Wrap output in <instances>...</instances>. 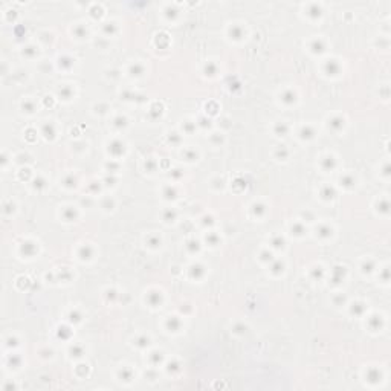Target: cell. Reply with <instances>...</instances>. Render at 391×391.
Here are the masks:
<instances>
[{
	"instance_id": "cell-7",
	"label": "cell",
	"mask_w": 391,
	"mask_h": 391,
	"mask_svg": "<svg viewBox=\"0 0 391 391\" xmlns=\"http://www.w3.org/2000/svg\"><path fill=\"white\" fill-rule=\"evenodd\" d=\"M281 99H283L284 104H293L295 99H297V95H295L292 90H287V92L283 93V98H281Z\"/></svg>"
},
{
	"instance_id": "cell-19",
	"label": "cell",
	"mask_w": 391,
	"mask_h": 391,
	"mask_svg": "<svg viewBox=\"0 0 391 391\" xmlns=\"http://www.w3.org/2000/svg\"><path fill=\"white\" fill-rule=\"evenodd\" d=\"M373 269H374V261H371V260H368V261H365L362 264V272H365V274L373 272Z\"/></svg>"
},
{
	"instance_id": "cell-3",
	"label": "cell",
	"mask_w": 391,
	"mask_h": 391,
	"mask_svg": "<svg viewBox=\"0 0 391 391\" xmlns=\"http://www.w3.org/2000/svg\"><path fill=\"white\" fill-rule=\"evenodd\" d=\"M380 379H382V374H380L379 370H376V368L368 370V373H367V380H368V382L377 384V382H380Z\"/></svg>"
},
{
	"instance_id": "cell-23",
	"label": "cell",
	"mask_w": 391,
	"mask_h": 391,
	"mask_svg": "<svg viewBox=\"0 0 391 391\" xmlns=\"http://www.w3.org/2000/svg\"><path fill=\"white\" fill-rule=\"evenodd\" d=\"M320 235L321 237H330L332 235V229L329 228V226H320Z\"/></svg>"
},
{
	"instance_id": "cell-35",
	"label": "cell",
	"mask_w": 391,
	"mask_h": 391,
	"mask_svg": "<svg viewBox=\"0 0 391 391\" xmlns=\"http://www.w3.org/2000/svg\"><path fill=\"white\" fill-rule=\"evenodd\" d=\"M115 125H118V127H121V125H122V127H125V125H127L125 118H121V116H119V118H116V119H115Z\"/></svg>"
},
{
	"instance_id": "cell-8",
	"label": "cell",
	"mask_w": 391,
	"mask_h": 391,
	"mask_svg": "<svg viewBox=\"0 0 391 391\" xmlns=\"http://www.w3.org/2000/svg\"><path fill=\"white\" fill-rule=\"evenodd\" d=\"M167 325H168L170 332H177L179 329H180V321H179L176 316H173V318H170V320H168Z\"/></svg>"
},
{
	"instance_id": "cell-10",
	"label": "cell",
	"mask_w": 391,
	"mask_h": 391,
	"mask_svg": "<svg viewBox=\"0 0 391 391\" xmlns=\"http://www.w3.org/2000/svg\"><path fill=\"white\" fill-rule=\"evenodd\" d=\"M90 257H92V248L90 246H83V248L80 249V258L81 260H89Z\"/></svg>"
},
{
	"instance_id": "cell-34",
	"label": "cell",
	"mask_w": 391,
	"mask_h": 391,
	"mask_svg": "<svg viewBox=\"0 0 391 391\" xmlns=\"http://www.w3.org/2000/svg\"><path fill=\"white\" fill-rule=\"evenodd\" d=\"M206 242H209L213 246H215L217 245V237L214 234H209V235H206Z\"/></svg>"
},
{
	"instance_id": "cell-42",
	"label": "cell",
	"mask_w": 391,
	"mask_h": 391,
	"mask_svg": "<svg viewBox=\"0 0 391 391\" xmlns=\"http://www.w3.org/2000/svg\"><path fill=\"white\" fill-rule=\"evenodd\" d=\"M153 364H158V362H160L162 361V355L160 353H153Z\"/></svg>"
},
{
	"instance_id": "cell-29",
	"label": "cell",
	"mask_w": 391,
	"mask_h": 391,
	"mask_svg": "<svg viewBox=\"0 0 391 391\" xmlns=\"http://www.w3.org/2000/svg\"><path fill=\"white\" fill-rule=\"evenodd\" d=\"M71 353H72V356H75V357H80V356L83 355V348L78 347V345H75V347L71 348Z\"/></svg>"
},
{
	"instance_id": "cell-18",
	"label": "cell",
	"mask_w": 391,
	"mask_h": 391,
	"mask_svg": "<svg viewBox=\"0 0 391 391\" xmlns=\"http://www.w3.org/2000/svg\"><path fill=\"white\" fill-rule=\"evenodd\" d=\"M342 125H344V119H341V118H335V119H332L330 121V127L333 128V130H339V128H342Z\"/></svg>"
},
{
	"instance_id": "cell-9",
	"label": "cell",
	"mask_w": 391,
	"mask_h": 391,
	"mask_svg": "<svg viewBox=\"0 0 391 391\" xmlns=\"http://www.w3.org/2000/svg\"><path fill=\"white\" fill-rule=\"evenodd\" d=\"M190 272H191V277H193V278H197V280H199V278H202V277H203V274H205L203 267L199 266V264H196V266L191 267V270H190Z\"/></svg>"
},
{
	"instance_id": "cell-22",
	"label": "cell",
	"mask_w": 391,
	"mask_h": 391,
	"mask_svg": "<svg viewBox=\"0 0 391 391\" xmlns=\"http://www.w3.org/2000/svg\"><path fill=\"white\" fill-rule=\"evenodd\" d=\"M304 228H302V225L301 223H297V225H293L292 226V234H297V235H302L304 234Z\"/></svg>"
},
{
	"instance_id": "cell-17",
	"label": "cell",
	"mask_w": 391,
	"mask_h": 391,
	"mask_svg": "<svg viewBox=\"0 0 391 391\" xmlns=\"http://www.w3.org/2000/svg\"><path fill=\"white\" fill-rule=\"evenodd\" d=\"M364 310H365V306L364 304H361V302H357V304H353V307H352V313H355V315H362L364 313Z\"/></svg>"
},
{
	"instance_id": "cell-14",
	"label": "cell",
	"mask_w": 391,
	"mask_h": 391,
	"mask_svg": "<svg viewBox=\"0 0 391 391\" xmlns=\"http://www.w3.org/2000/svg\"><path fill=\"white\" fill-rule=\"evenodd\" d=\"M312 51H313V52L321 53V52H324V51H325V46H324V43H322L321 40H315V41L312 43Z\"/></svg>"
},
{
	"instance_id": "cell-28",
	"label": "cell",
	"mask_w": 391,
	"mask_h": 391,
	"mask_svg": "<svg viewBox=\"0 0 391 391\" xmlns=\"http://www.w3.org/2000/svg\"><path fill=\"white\" fill-rule=\"evenodd\" d=\"M186 248H188V251H191V252H196V251H199V243L197 242H194V240H191V242H188V245H186Z\"/></svg>"
},
{
	"instance_id": "cell-5",
	"label": "cell",
	"mask_w": 391,
	"mask_h": 391,
	"mask_svg": "<svg viewBox=\"0 0 391 391\" xmlns=\"http://www.w3.org/2000/svg\"><path fill=\"white\" fill-rule=\"evenodd\" d=\"M321 167L324 168V170H327V171H330V170H333L335 167H336V160L333 156H327V158H324L322 162H321Z\"/></svg>"
},
{
	"instance_id": "cell-45",
	"label": "cell",
	"mask_w": 391,
	"mask_h": 391,
	"mask_svg": "<svg viewBox=\"0 0 391 391\" xmlns=\"http://www.w3.org/2000/svg\"><path fill=\"white\" fill-rule=\"evenodd\" d=\"M234 35H235V38H240V37H242V31H240V28H234Z\"/></svg>"
},
{
	"instance_id": "cell-16",
	"label": "cell",
	"mask_w": 391,
	"mask_h": 391,
	"mask_svg": "<svg viewBox=\"0 0 391 391\" xmlns=\"http://www.w3.org/2000/svg\"><path fill=\"white\" fill-rule=\"evenodd\" d=\"M390 208V203H388V200H380L379 202V205H377V209H379V213L382 214H388V209Z\"/></svg>"
},
{
	"instance_id": "cell-20",
	"label": "cell",
	"mask_w": 391,
	"mask_h": 391,
	"mask_svg": "<svg viewBox=\"0 0 391 391\" xmlns=\"http://www.w3.org/2000/svg\"><path fill=\"white\" fill-rule=\"evenodd\" d=\"M341 183L344 185V186H353L355 185V179L352 177V176H344V177L341 179Z\"/></svg>"
},
{
	"instance_id": "cell-1",
	"label": "cell",
	"mask_w": 391,
	"mask_h": 391,
	"mask_svg": "<svg viewBox=\"0 0 391 391\" xmlns=\"http://www.w3.org/2000/svg\"><path fill=\"white\" fill-rule=\"evenodd\" d=\"M108 151H110L115 158H118V156H121V154L124 153V144L119 142V141H115V142H112Z\"/></svg>"
},
{
	"instance_id": "cell-38",
	"label": "cell",
	"mask_w": 391,
	"mask_h": 391,
	"mask_svg": "<svg viewBox=\"0 0 391 391\" xmlns=\"http://www.w3.org/2000/svg\"><path fill=\"white\" fill-rule=\"evenodd\" d=\"M60 61H63V64H64V67H66V69H67V67H69V66H72V64H73V63H72V60H71V58H67V57H64V58H61V60H60Z\"/></svg>"
},
{
	"instance_id": "cell-41",
	"label": "cell",
	"mask_w": 391,
	"mask_h": 391,
	"mask_svg": "<svg viewBox=\"0 0 391 391\" xmlns=\"http://www.w3.org/2000/svg\"><path fill=\"white\" fill-rule=\"evenodd\" d=\"M168 371H179V364H177V362H173V364H170V367H168Z\"/></svg>"
},
{
	"instance_id": "cell-37",
	"label": "cell",
	"mask_w": 391,
	"mask_h": 391,
	"mask_svg": "<svg viewBox=\"0 0 391 391\" xmlns=\"http://www.w3.org/2000/svg\"><path fill=\"white\" fill-rule=\"evenodd\" d=\"M148 243H150V246H158V245H160V240L159 238H154V237H150Z\"/></svg>"
},
{
	"instance_id": "cell-25",
	"label": "cell",
	"mask_w": 391,
	"mask_h": 391,
	"mask_svg": "<svg viewBox=\"0 0 391 391\" xmlns=\"http://www.w3.org/2000/svg\"><path fill=\"white\" fill-rule=\"evenodd\" d=\"M272 245H274L275 248H283V246H284V240H283L281 237H274V238H272Z\"/></svg>"
},
{
	"instance_id": "cell-39",
	"label": "cell",
	"mask_w": 391,
	"mask_h": 391,
	"mask_svg": "<svg viewBox=\"0 0 391 391\" xmlns=\"http://www.w3.org/2000/svg\"><path fill=\"white\" fill-rule=\"evenodd\" d=\"M174 215H176L174 211H170V209H168V211H165V220H167V222H170V218L173 220V218H174Z\"/></svg>"
},
{
	"instance_id": "cell-15",
	"label": "cell",
	"mask_w": 391,
	"mask_h": 391,
	"mask_svg": "<svg viewBox=\"0 0 391 391\" xmlns=\"http://www.w3.org/2000/svg\"><path fill=\"white\" fill-rule=\"evenodd\" d=\"M287 125L284 124V122H278V124L275 125V133L278 135V136H284L286 133H287Z\"/></svg>"
},
{
	"instance_id": "cell-36",
	"label": "cell",
	"mask_w": 391,
	"mask_h": 391,
	"mask_svg": "<svg viewBox=\"0 0 391 391\" xmlns=\"http://www.w3.org/2000/svg\"><path fill=\"white\" fill-rule=\"evenodd\" d=\"M71 321H73V322L81 321V315H80L78 312H72V313H71Z\"/></svg>"
},
{
	"instance_id": "cell-30",
	"label": "cell",
	"mask_w": 391,
	"mask_h": 391,
	"mask_svg": "<svg viewBox=\"0 0 391 391\" xmlns=\"http://www.w3.org/2000/svg\"><path fill=\"white\" fill-rule=\"evenodd\" d=\"M264 213V206H261V205H254V214L255 215H263Z\"/></svg>"
},
{
	"instance_id": "cell-31",
	"label": "cell",
	"mask_w": 391,
	"mask_h": 391,
	"mask_svg": "<svg viewBox=\"0 0 391 391\" xmlns=\"http://www.w3.org/2000/svg\"><path fill=\"white\" fill-rule=\"evenodd\" d=\"M136 345L141 347V348H142V347H147V345H148V338H139L138 342H136Z\"/></svg>"
},
{
	"instance_id": "cell-44",
	"label": "cell",
	"mask_w": 391,
	"mask_h": 391,
	"mask_svg": "<svg viewBox=\"0 0 391 391\" xmlns=\"http://www.w3.org/2000/svg\"><path fill=\"white\" fill-rule=\"evenodd\" d=\"M64 182H67V183H66V185H67V186H75V179H72V177H67V179H66V180H64Z\"/></svg>"
},
{
	"instance_id": "cell-4",
	"label": "cell",
	"mask_w": 391,
	"mask_h": 391,
	"mask_svg": "<svg viewBox=\"0 0 391 391\" xmlns=\"http://www.w3.org/2000/svg\"><path fill=\"white\" fill-rule=\"evenodd\" d=\"M339 71H341V66H339L335 60H332V61H329V63L325 64V72H327V75H338Z\"/></svg>"
},
{
	"instance_id": "cell-26",
	"label": "cell",
	"mask_w": 391,
	"mask_h": 391,
	"mask_svg": "<svg viewBox=\"0 0 391 391\" xmlns=\"http://www.w3.org/2000/svg\"><path fill=\"white\" fill-rule=\"evenodd\" d=\"M53 125L49 124V125H44V136L46 138H53Z\"/></svg>"
},
{
	"instance_id": "cell-32",
	"label": "cell",
	"mask_w": 391,
	"mask_h": 391,
	"mask_svg": "<svg viewBox=\"0 0 391 391\" xmlns=\"http://www.w3.org/2000/svg\"><path fill=\"white\" fill-rule=\"evenodd\" d=\"M61 93H63V96H64L66 99H69V98H71V95H72V90L69 89V87H64L63 90H60V95H61Z\"/></svg>"
},
{
	"instance_id": "cell-13",
	"label": "cell",
	"mask_w": 391,
	"mask_h": 391,
	"mask_svg": "<svg viewBox=\"0 0 391 391\" xmlns=\"http://www.w3.org/2000/svg\"><path fill=\"white\" fill-rule=\"evenodd\" d=\"M148 302H150L153 307H156L158 304H160V293H158V292H151V293L148 295Z\"/></svg>"
},
{
	"instance_id": "cell-6",
	"label": "cell",
	"mask_w": 391,
	"mask_h": 391,
	"mask_svg": "<svg viewBox=\"0 0 391 391\" xmlns=\"http://www.w3.org/2000/svg\"><path fill=\"white\" fill-rule=\"evenodd\" d=\"M300 135H301L302 139H310V138H313V135H315V130L310 127V125H306V127H302L301 131H300Z\"/></svg>"
},
{
	"instance_id": "cell-2",
	"label": "cell",
	"mask_w": 391,
	"mask_h": 391,
	"mask_svg": "<svg viewBox=\"0 0 391 391\" xmlns=\"http://www.w3.org/2000/svg\"><path fill=\"white\" fill-rule=\"evenodd\" d=\"M368 325H370V329H371L373 332H377V330H380V329H382V325H384V321H382V318H380V316L374 315V316H371V318H370V321H368Z\"/></svg>"
},
{
	"instance_id": "cell-27",
	"label": "cell",
	"mask_w": 391,
	"mask_h": 391,
	"mask_svg": "<svg viewBox=\"0 0 391 391\" xmlns=\"http://www.w3.org/2000/svg\"><path fill=\"white\" fill-rule=\"evenodd\" d=\"M64 217H66L67 222H72V220L76 217V213H75L73 209H66V211H64Z\"/></svg>"
},
{
	"instance_id": "cell-43",
	"label": "cell",
	"mask_w": 391,
	"mask_h": 391,
	"mask_svg": "<svg viewBox=\"0 0 391 391\" xmlns=\"http://www.w3.org/2000/svg\"><path fill=\"white\" fill-rule=\"evenodd\" d=\"M272 270H274V272H277V274H278V272H283V264H280V263H277V264H275V266L272 267Z\"/></svg>"
},
{
	"instance_id": "cell-40",
	"label": "cell",
	"mask_w": 391,
	"mask_h": 391,
	"mask_svg": "<svg viewBox=\"0 0 391 391\" xmlns=\"http://www.w3.org/2000/svg\"><path fill=\"white\" fill-rule=\"evenodd\" d=\"M278 154H280V156H281V158H283V159H286V158H287V154H289V151H287V150H286L284 147H281V148H280V150H278Z\"/></svg>"
},
{
	"instance_id": "cell-11",
	"label": "cell",
	"mask_w": 391,
	"mask_h": 391,
	"mask_svg": "<svg viewBox=\"0 0 391 391\" xmlns=\"http://www.w3.org/2000/svg\"><path fill=\"white\" fill-rule=\"evenodd\" d=\"M119 376H121V380H124V382H130L133 379V373L130 368H122L119 371Z\"/></svg>"
},
{
	"instance_id": "cell-24",
	"label": "cell",
	"mask_w": 391,
	"mask_h": 391,
	"mask_svg": "<svg viewBox=\"0 0 391 391\" xmlns=\"http://www.w3.org/2000/svg\"><path fill=\"white\" fill-rule=\"evenodd\" d=\"M130 72H131V75H141V73H144V67L141 64H135V66H131Z\"/></svg>"
},
{
	"instance_id": "cell-33",
	"label": "cell",
	"mask_w": 391,
	"mask_h": 391,
	"mask_svg": "<svg viewBox=\"0 0 391 391\" xmlns=\"http://www.w3.org/2000/svg\"><path fill=\"white\" fill-rule=\"evenodd\" d=\"M205 72H206V75H214L215 73V66H214L213 63H209V66L205 67Z\"/></svg>"
},
{
	"instance_id": "cell-21",
	"label": "cell",
	"mask_w": 391,
	"mask_h": 391,
	"mask_svg": "<svg viewBox=\"0 0 391 391\" xmlns=\"http://www.w3.org/2000/svg\"><path fill=\"white\" fill-rule=\"evenodd\" d=\"M163 196H165L167 199H174V197H176V190L171 188V186H167L165 191H163Z\"/></svg>"
},
{
	"instance_id": "cell-12",
	"label": "cell",
	"mask_w": 391,
	"mask_h": 391,
	"mask_svg": "<svg viewBox=\"0 0 391 391\" xmlns=\"http://www.w3.org/2000/svg\"><path fill=\"white\" fill-rule=\"evenodd\" d=\"M321 194L324 199H333L335 196H336V191L332 188V186H324L322 188V191H321Z\"/></svg>"
}]
</instances>
